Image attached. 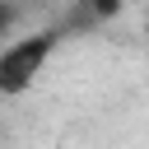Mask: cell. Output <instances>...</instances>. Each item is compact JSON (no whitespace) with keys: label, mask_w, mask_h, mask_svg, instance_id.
I'll return each instance as SVG.
<instances>
[{"label":"cell","mask_w":149,"mask_h":149,"mask_svg":"<svg viewBox=\"0 0 149 149\" xmlns=\"http://www.w3.org/2000/svg\"><path fill=\"white\" fill-rule=\"evenodd\" d=\"M56 51V33L42 28V33H28V37H14L0 47V98H19L37 84V74L47 70Z\"/></svg>","instance_id":"obj_1"},{"label":"cell","mask_w":149,"mask_h":149,"mask_svg":"<svg viewBox=\"0 0 149 149\" xmlns=\"http://www.w3.org/2000/svg\"><path fill=\"white\" fill-rule=\"evenodd\" d=\"M9 19H14V14H9V9H5V5H0V33H5V28H9Z\"/></svg>","instance_id":"obj_2"}]
</instances>
